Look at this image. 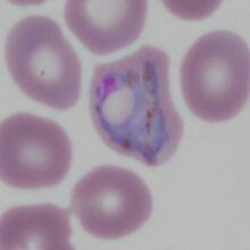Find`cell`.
<instances>
[{"mask_svg":"<svg viewBox=\"0 0 250 250\" xmlns=\"http://www.w3.org/2000/svg\"><path fill=\"white\" fill-rule=\"evenodd\" d=\"M68 210L54 204L13 207L1 215L2 250H73Z\"/></svg>","mask_w":250,"mask_h":250,"instance_id":"52a82bcc","label":"cell"},{"mask_svg":"<svg viewBox=\"0 0 250 250\" xmlns=\"http://www.w3.org/2000/svg\"><path fill=\"white\" fill-rule=\"evenodd\" d=\"M72 164L67 133L53 120L17 113L0 125V176L21 190L60 185Z\"/></svg>","mask_w":250,"mask_h":250,"instance_id":"277c9868","label":"cell"},{"mask_svg":"<svg viewBox=\"0 0 250 250\" xmlns=\"http://www.w3.org/2000/svg\"><path fill=\"white\" fill-rule=\"evenodd\" d=\"M180 76L183 98L194 116L210 123L233 119L249 99L248 44L230 31L204 34L183 57Z\"/></svg>","mask_w":250,"mask_h":250,"instance_id":"3957f363","label":"cell"},{"mask_svg":"<svg viewBox=\"0 0 250 250\" xmlns=\"http://www.w3.org/2000/svg\"><path fill=\"white\" fill-rule=\"evenodd\" d=\"M169 58L142 46L122 60L96 64L89 109L107 147L148 167L167 163L178 150L185 123L173 103Z\"/></svg>","mask_w":250,"mask_h":250,"instance_id":"6da1fadb","label":"cell"},{"mask_svg":"<svg viewBox=\"0 0 250 250\" xmlns=\"http://www.w3.org/2000/svg\"><path fill=\"white\" fill-rule=\"evenodd\" d=\"M71 209L86 233L103 240H116L134 233L149 220L152 197L134 172L103 165L76 182Z\"/></svg>","mask_w":250,"mask_h":250,"instance_id":"5b68a950","label":"cell"},{"mask_svg":"<svg viewBox=\"0 0 250 250\" xmlns=\"http://www.w3.org/2000/svg\"><path fill=\"white\" fill-rule=\"evenodd\" d=\"M147 13L146 0H69L64 19L90 53L104 56L133 43L144 30Z\"/></svg>","mask_w":250,"mask_h":250,"instance_id":"8992f818","label":"cell"},{"mask_svg":"<svg viewBox=\"0 0 250 250\" xmlns=\"http://www.w3.org/2000/svg\"><path fill=\"white\" fill-rule=\"evenodd\" d=\"M6 62L30 99L61 112L78 104L81 61L56 21L31 15L14 24L7 36Z\"/></svg>","mask_w":250,"mask_h":250,"instance_id":"7a4b0ae2","label":"cell"}]
</instances>
